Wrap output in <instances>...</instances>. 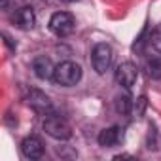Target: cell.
Returning a JSON list of instances; mask_svg holds the SVG:
<instances>
[{
    "label": "cell",
    "mask_w": 161,
    "mask_h": 161,
    "mask_svg": "<svg viewBox=\"0 0 161 161\" xmlns=\"http://www.w3.org/2000/svg\"><path fill=\"white\" fill-rule=\"evenodd\" d=\"M84 76V70L78 63L74 61H63L55 66L53 70V84L61 87H74L80 84V80Z\"/></svg>",
    "instance_id": "6da1fadb"
},
{
    "label": "cell",
    "mask_w": 161,
    "mask_h": 161,
    "mask_svg": "<svg viewBox=\"0 0 161 161\" xmlns=\"http://www.w3.org/2000/svg\"><path fill=\"white\" fill-rule=\"evenodd\" d=\"M42 127H44L46 135H49V136L55 138V140H68V138L72 136L70 125H68L63 118H59V116H55V114L46 116Z\"/></svg>",
    "instance_id": "7a4b0ae2"
},
{
    "label": "cell",
    "mask_w": 161,
    "mask_h": 161,
    "mask_svg": "<svg viewBox=\"0 0 161 161\" xmlns=\"http://www.w3.org/2000/svg\"><path fill=\"white\" fill-rule=\"evenodd\" d=\"M112 59H114V51L104 42L97 44L91 51V64L97 74H106V70L112 66Z\"/></svg>",
    "instance_id": "3957f363"
},
{
    "label": "cell",
    "mask_w": 161,
    "mask_h": 161,
    "mask_svg": "<svg viewBox=\"0 0 161 161\" xmlns=\"http://www.w3.org/2000/svg\"><path fill=\"white\" fill-rule=\"evenodd\" d=\"M74 27H76L74 15L68 14V12H57V14H53L51 19H49V31H51L55 36H59V38H64V36L72 34Z\"/></svg>",
    "instance_id": "277c9868"
},
{
    "label": "cell",
    "mask_w": 161,
    "mask_h": 161,
    "mask_svg": "<svg viewBox=\"0 0 161 161\" xmlns=\"http://www.w3.org/2000/svg\"><path fill=\"white\" fill-rule=\"evenodd\" d=\"M27 104H29L36 114H40V116H49V114H53V103H51V99H49L46 93L38 91V89H32V91L27 95Z\"/></svg>",
    "instance_id": "5b68a950"
},
{
    "label": "cell",
    "mask_w": 161,
    "mask_h": 161,
    "mask_svg": "<svg viewBox=\"0 0 161 161\" xmlns=\"http://www.w3.org/2000/svg\"><path fill=\"white\" fill-rule=\"evenodd\" d=\"M114 78H116V82L125 87V89H131L136 82V78H138V70L133 63L125 61V63H119L116 66V72H114Z\"/></svg>",
    "instance_id": "8992f818"
},
{
    "label": "cell",
    "mask_w": 161,
    "mask_h": 161,
    "mask_svg": "<svg viewBox=\"0 0 161 161\" xmlns=\"http://www.w3.org/2000/svg\"><path fill=\"white\" fill-rule=\"evenodd\" d=\"M12 21H14V25H15L17 29H21V31H31V29L36 25V14H34V10H32L31 6H23V8H19V10L12 15Z\"/></svg>",
    "instance_id": "52a82bcc"
},
{
    "label": "cell",
    "mask_w": 161,
    "mask_h": 161,
    "mask_svg": "<svg viewBox=\"0 0 161 161\" xmlns=\"http://www.w3.org/2000/svg\"><path fill=\"white\" fill-rule=\"evenodd\" d=\"M97 140H99V144H101L103 148H114V146H118V144L123 140V129L118 127V125L106 127V129H103V131L99 133Z\"/></svg>",
    "instance_id": "ba28073f"
},
{
    "label": "cell",
    "mask_w": 161,
    "mask_h": 161,
    "mask_svg": "<svg viewBox=\"0 0 161 161\" xmlns=\"http://www.w3.org/2000/svg\"><path fill=\"white\" fill-rule=\"evenodd\" d=\"M21 153L27 159H40L44 155V144L38 136H25L21 140Z\"/></svg>",
    "instance_id": "9c48e42d"
},
{
    "label": "cell",
    "mask_w": 161,
    "mask_h": 161,
    "mask_svg": "<svg viewBox=\"0 0 161 161\" xmlns=\"http://www.w3.org/2000/svg\"><path fill=\"white\" fill-rule=\"evenodd\" d=\"M32 70H34L36 78H40V80H51L55 66H53V63H51L49 57L40 55V57H36V59L32 61Z\"/></svg>",
    "instance_id": "30bf717a"
},
{
    "label": "cell",
    "mask_w": 161,
    "mask_h": 161,
    "mask_svg": "<svg viewBox=\"0 0 161 161\" xmlns=\"http://www.w3.org/2000/svg\"><path fill=\"white\" fill-rule=\"evenodd\" d=\"M114 106H116V112H118V114H121V116H127V114H131L133 101H131V97H129L127 93H123V95H118V97H116V101H114Z\"/></svg>",
    "instance_id": "8fae6325"
},
{
    "label": "cell",
    "mask_w": 161,
    "mask_h": 161,
    "mask_svg": "<svg viewBox=\"0 0 161 161\" xmlns=\"http://www.w3.org/2000/svg\"><path fill=\"white\" fill-rule=\"evenodd\" d=\"M148 49L155 53V57L161 55V32H152L148 38Z\"/></svg>",
    "instance_id": "7c38bea8"
},
{
    "label": "cell",
    "mask_w": 161,
    "mask_h": 161,
    "mask_svg": "<svg viewBox=\"0 0 161 161\" xmlns=\"http://www.w3.org/2000/svg\"><path fill=\"white\" fill-rule=\"evenodd\" d=\"M148 70H150V76L153 80H161V55L159 57H153L148 63Z\"/></svg>",
    "instance_id": "4fadbf2b"
},
{
    "label": "cell",
    "mask_w": 161,
    "mask_h": 161,
    "mask_svg": "<svg viewBox=\"0 0 161 161\" xmlns=\"http://www.w3.org/2000/svg\"><path fill=\"white\" fill-rule=\"evenodd\" d=\"M14 2H15V0H0V8H2L4 12H8V10L12 8Z\"/></svg>",
    "instance_id": "5bb4252c"
},
{
    "label": "cell",
    "mask_w": 161,
    "mask_h": 161,
    "mask_svg": "<svg viewBox=\"0 0 161 161\" xmlns=\"http://www.w3.org/2000/svg\"><path fill=\"white\" fill-rule=\"evenodd\" d=\"M61 2H74V0H61Z\"/></svg>",
    "instance_id": "9a60e30c"
}]
</instances>
